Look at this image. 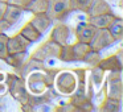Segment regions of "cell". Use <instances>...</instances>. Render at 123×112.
I'll list each match as a JSON object with an SVG mask.
<instances>
[{"instance_id": "f1b7e54d", "label": "cell", "mask_w": 123, "mask_h": 112, "mask_svg": "<svg viewBox=\"0 0 123 112\" xmlns=\"http://www.w3.org/2000/svg\"><path fill=\"white\" fill-rule=\"evenodd\" d=\"M53 111H56V112H58V111L60 112H78V108L75 106H73L70 101H68L65 104H61V106L56 107Z\"/></svg>"}, {"instance_id": "4316f807", "label": "cell", "mask_w": 123, "mask_h": 112, "mask_svg": "<svg viewBox=\"0 0 123 112\" xmlns=\"http://www.w3.org/2000/svg\"><path fill=\"white\" fill-rule=\"evenodd\" d=\"M99 61H101V54H99V51H95V50H91L90 49V50L87 51V54L85 56V58H83L82 62L87 63L90 67H94L99 63Z\"/></svg>"}, {"instance_id": "d4e9b609", "label": "cell", "mask_w": 123, "mask_h": 112, "mask_svg": "<svg viewBox=\"0 0 123 112\" xmlns=\"http://www.w3.org/2000/svg\"><path fill=\"white\" fill-rule=\"evenodd\" d=\"M58 59L61 62H74V57H73L72 51V45L69 42L61 46V51H60Z\"/></svg>"}, {"instance_id": "9c48e42d", "label": "cell", "mask_w": 123, "mask_h": 112, "mask_svg": "<svg viewBox=\"0 0 123 112\" xmlns=\"http://www.w3.org/2000/svg\"><path fill=\"white\" fill-rule=\"evenodd\" d=\"M69 37H70V28L65 22L58 21V22H56V25L52 29L49 40L54 41L56 44L62 46V45L69 42Z\"/></svg>"}, {"instance_id": "6da1fadb", "label": "cell", "mask_w": 123, "mask_h": 112, "mask_svg": "<svg viewBox=\"0 0 123 112\" xmlns=\"http://www.w3.org/2000/svg\"><path fill=\"white\" fill-rule=\"evenodd\" d=\"M4 82H6L8 94L16 101H19L20 106L29 103L31 94H29V91H28L27 86H25L24 78L17 75L16 73H7L6 80H4Z\"/></svg>"}, {"instance_id": "83f0119b", "label": "cell", "mask_w": 123, "mask_h": 112, "mask_svg": "<svg viewBox=\"0 0 123 112\" xmlns=\"http://www.w3.org/2000/svg\"><path fill=\"white\" fill-rule=\"evenodd\" d=\"M7 41H8V36H7L6 33H0V59H1V61H4V58L8 56Z\"/></svg>"}, {"instance_id": "5bb4252c", "label": "cell", "mask_w": 123, "mask_h": 112, "mask_svg": "<svg viewBox=\"0 0 123 112\" xmlns=\"http://www.w3.org/2000/svg\"><path fill=\"white\" fill-rule=\"evenodd\" d=\"M86 13H87V17L98 16V15L112 13V8L106 0H91V4L87 8Z\"/></svg>"}, {"instance_id": "d6a6232c", "label": "cell", "mask_w": 123, "mask_h": 112, "mask_svg": "<svg viewBox=\"0 0 123 112\" xmlns=\"http://www.w3.org/2000/svg\"><path fill=\"white\" fill-rule=\"evenodd\" d=\"M6 8H7V4L6 3H0V20L3 19V15H4Z\"/></svg>"}, {"instance_id": "8fae6325", "label": "cell", "mask_w": 123, "mask_h": 112, "mask_svg": "<svg viewBox=\"0 0 123 112\" xmlns=\"http://www.w3.org/2000/svg\"><path fill=\"white\" fill-rule=\"evenodd\" d=\"M29 45H31V42L27 38L23 37L20 33H16V34L8 37V41H7V50H8V54L27 51V49Z\"/></svg>"}, {"instance_id": "52a82bcc", "label": "cell", "mask_w": 123, "mask_h": 112, "mask_svg": "<svg viewBox=\"0 0 123 112\" xmlns=\"http://www.w3.org/2000/svg\"><path fill=\"white\" fill-rule=\"evenodd\" d=\"M115 41L112 38V36L109 33L107 29H97L94 37L91 38V41L89 42V46H90L91 50H95L101 53L103 49L109 48L110 45H112Z\"/></svg>"}, {"instance_id": "ac0fdd59", "label": "cell", "mask_w": 123, "mask_h": 112, "mask_svg": "<svg viewBox=\"0 0 123 112\" xmlns=\"http://www.w3.org/2000/svg\"><path fill=\"white\" fill-rule=\"evenodd\" d=\"M23 12H24L23 8L13 7V6H8V4H7V8H6L4 15H3V20H6L9 25H13V24H16V22L20 20Z\"/></svg>"}, {"instance_id": "4fadbf2b", "label": "cell", "mask_w": 123, "mask_h": 112, "mask_svg": "<svg viewBox=\"0 0 123 112\" xmlns=\"http://www.w3.org/2000/svg\"><path fill=\"white\" fill-rule=\"evenodd\" d=\"M69 101L78 108V112H91L94 111V104L93 100L89 98L87 95H78V94H73L69 96Z\"/></svg>"}, {"instance_id": "e575fe53", "label": "cell", "mask_w": 123, "mask_h": 112, "mask_svg": "<svg viewBox=\"0 0 123 112\" xmlns=\"http://www.w3.org/2000/svg\"><path fill=\"white\" fill-rule=\"evenodd\" d=\"M7 1H8V0H0V3H6V4H7Z\"/></svg>"}, {"instance_id": "4dcf8cb0", "label": "cell", "mask_w": 123, "mask_h": 112, "mask_svg": "<svg viewBox=\"0 0 123 112\" xmlns=\"http://www.w3.org/2000/svg\"><path fill=\"white\" fill-rule=\"evenodd\" d=\"M11 27V25L8 24V22L6 21V20H0V33H4V32H7V29Z\"/></svg>"}, {"instance_id": "9a60e30c", "label": "cell", "mask_w": 123, "mask_h": 112, "mask_svg": "<svg viewBox=\"0 0 123 112\" xmlns=\"http://www.w3.org/2000/svg\"><path fill=\"white\" fill-rule=\"evenodd\" d=\"M29 22L36 28V30L40 34H44L46 32V29L49 28V25L52 24V20L46 16V13H36L29 20Z\"/></svg>"}, {"instance_id": "cb8c5ba5", "label": "cell", "mask_w": 123, "mask_h": 112, "mask_svg": "<svg viewBox=\"0 0 123 112\" xmlns=\"http://www.w3.org/2000/svg\"><path fill=\"white\" fill-rule=\"evenodd\" d=\"M89 77H90L91 82H93V84L95 86V87H101L102 83H103L105 77H106V71L102 70L101 67L97 65V66L91 67V71H90V74H89Z\"/></svg>"}, {"instance_id": "30bf717a", "label": "cell", "mask_w": 123, "mask_h": 112, "mask_svg": "<svg viewBox=\"0 0 123 112\" xmlns=\"http://www.w3.org/2000/svg\"><path fill=\"white\" fill-rule=\"evenodd\" d=\"M36 70L46 71V67H45V65H44L43 61L36 59V58H33V57H29L28 61H24L21 63V66L17 67V69H15V71H16V74L20 75L21 78H25L29 73L36 71Z\"/></svg>"}, {"instance_id": "1f68e13d", "label": "cell", "mask_w": 123, "mask_h": 112, "mask_svg": "<svg viewBox=\"0 0 123 112\" xmlns=\"http://www.w3.org/2000/svg\"><path fill=\"white\" fill-rule=\"evenodd\" d=\"M7 92V86H6V82H0V96L4 95Z\"/></svg>"}, {"instance_id": "d6986e66", "label": "cell", "mask_w": 123, "mask_h": 112, "mask_svg": "<svg viewBox=\"0 0 123 112\" xmlns=\"http://www.w3.org/2000/svg\"><path fill=\"white\" fill-rule=\"evenodd\" d=\"M19 33L23 36V37L27 38V40L29 41L31 44H32V42H36V41H38V38H40L41 36H43V34H40V33H38L37 30H36V28L33 27V25L31 24L29 21L25 22V24L23 25V28L20 29V32H19Z\"/></svg>"}, {"instance_id": "836d02e7", "label": "cell", "mask_w": 123, "mask_h": 112, "mask_svg": "<svg viewBox=\"0 0 123 112\" xmlns=\"http://www.w3.org/2000/svg\"><path fill=\"white\" fill-rule=\"evenodd\" d=\"M6 73H3V71H0V82H4L6 80Z\"/></svg>"}, {"instance_id": "f546056e", "label": "cell", "mask_w": 123, "mask_h": 112, "mask_svg": "<svg viewBox=\"0 0 123 112\" xmlns=\"http://www.w3.org/2000/svg\"><path fill=\"white\" fill-rule=\"evenodd\" d=\"M28 1L29 0H8L7 1V4L8 6H13V7H19V8H25V6L28 4Z\"/></svg>"}, {"instance_id": "ffe728a7", "label": "cell", "mask_w": 123, "mask_h": 112, "mask_svg": "<svg viewBox=\"0 0 123 112\" xmlns=\"http://www.w3.org/2000/svg\"><path fill=\"white\" fill-rule=\"evenodd\" d=\"M89 50H90L89 44L80 42V41H77L75 44H73L72 45V51H73V57H74V62H82Z\"/></svg>"}, {"instance_id": "ba28073f", "label": "cell", "mask_w": 123, "mask_h": 112, "mask_svg": "<svg viewBox=\"0 0 123 112\" xmlns=\"http://www.w3.org/2000/svg\"><path fill=\"white\" fill-rule=\"evenodd\" d=\"M123 50L119 49L115 54L106 57V58H101L98 66L106 73L114 71V70H123V58H122Z\"/></svg>"}, {"instance_id": "d590c367", "label": "cell", "mask_w": 123, "mask_h": 112, "mask_svg": "<svg viewBox=\"0 0 123 112\" xmlns=\"http://www.w3.org/2000/svg\"><path fill=\"white\" fill-rule=\"evenodd\" d=\"M1 106H3V104H1V101H0V109H1Z\"/></svg>"}, {"instance_id": "8992f818", "label": "cell", "mask_w": 123, "mask_h": 112, "mask_svg": "<svg viewBox=\"0 0 123 112\" xmlns=\"http://www.w3.org/2000/svg\"><path fill=\"white\" fill-rule=\"evenodd\" d=\"M60 51H61V45L56 44L52 40H48L41 44L37 49H35L33 53L31 54V57H33L36 59H40V61H44L46 58H52V57H57L58 58Z\"/></svg>"}, {"instance_id": "484cf974", "label": "cell", "mask_w": 123, "mask_h": 112, "mask_svg": "<svg viewBox=\"0 0 123 112\" xmlns=\"http://www.w3.org/2000/svg\"><path fill=\"white\" fill-rule=\"evenodd\" d=\"M90 4H91V0H70V9L86 13Z\"/></svg>"}, {"instance_id": "277c9868", "label": "cell", "mask_w": 123, "mask_h": 112, "mask_svg": "<svg viewBox=\"0 0 123 112\" xmlns=\"http://www.w3.org/2000/svg\"><path fill=\"white\" fill-rule=\"evenodd\" d=\"M70 12V0H48L45 13L52 22L64 21Z\"/></svg>"}, {"instance_id": "7402d4cb", "label": "cell", "mask_w": 123, "mask_h": 112, "mask_svg": "<svg viewBox=\"0 0 123 112\" xmlns=\"http://www.w3.org/2000/svg\"><path fill=\"white\" fill-rule=\"evenodd\" d=\"M98 109L103 112H118V111H120V101L117 100V99L105 96L103 101L101 103Z\"/></svg>"}, {"instance_id": "e0dca14e", "label": "cell", "mask_w": 123, "mask_h": 112, "mask_svg": "<svg viewBox=\"0 0 123 112\" xmlns=\"http://www.w3.org/2000/svg\"><path fill=\"white\" fill-rule=\"evenodd\" d=\"M109 33L112 36L115 42H119L123 40V19L119 16H115V19L110 22V25L107 27Z\"/></svg>"}, {"instance_id": "603a6c76", "label": "cell", "mask_w": 123, "mask_h": 112, "mask_svg": "<svg viewBox=\"0 0 123 112\" xmlns=\"http://www.w3.org/2000/svg\"><path fill=\"white\" fill-rule=\"evenodd\" d=\"M25 56H27V51L12 53V54H8V56L4 58V62H6L8 66L13 67V69H17V67H20V66H21V63L24 62Z\"/></svg>"}, {"instance_id": "5b68a950", "label": "cell", "mask_w": 123, "mask_h": 112, "mask_svg": "<svg viewBox=\"0 0 123 112\" xmlns=\"http://www.w3.org/2000/svg\"><path fill=\"white\" fill-rule=\"evenodd\" d=\"M24 80L31 95H41V94H44L48 90V84H46V79H45V71H40V70L32 71L24 78Z\"/></svg>"}, {"instance_id": "44dd1931", "label": "cell", "mask_w": 123, "mask_h": 112, "mask_svg": "<svg viewBox=\"0 0 123 112\" xmlns=\"http://www.w3.org/2000/svg\"><path fill=\"white\" fill-rule=\"evenodd\" d=\"M46 7H48V0H29L25 6L24 11L31 12V13H45Z\"/></svg>"}, {"instance_id": "7a4b0ae2", "label": "cell", "mask_w": 123, "mask_h": 112, "mask_svg": "<svg viewBox=\"0 0 123 112\" xmlns=\"http://www.w3.org/2000/svg\"><path fill=\"white\" fill-rule=\"evenodd\" d=\"M78 84V78L75 69H65L58 70L56 74L53 86L56 87V91L61 96H70L75 92Z\"/></svg>"}, {"instance_id": "2e32d148", "label": "cell", "mask_w": 123, "mask_h": 112, "mask_svg": "<svg viewBox=\"0 0 123 112\" xmlns=\"http://www.w3.org/2000/svg\"><path fill=\"white\" fill-rule=\"evenodd\" d=\"M115 19L114 13H106V15H98V16H90L87 17V22L95 27L97 29H107L110 22Z\"/></svg>"}, {"instance_id": "3957f363", "label": "cell", "mask_w": 123, "mask_h": 112, "mask_svg": "<svg viewBox=\"0 0 123 112\" xmlns=\"http://www.w3.org/2000/svg\"><path fill=\"white\" fill-rule=\"evenodd\" d=\"M105 96L117 99L122 101L123 98V84H122V70H114L109 71L106 78V84L103 86Z\"/></svg>"}, {"instance_id": "7c38bea8", "label": "cell", "mask_w": 123, "mask_h": 112, "mask_svg": "<svg viewBox=\"0 0 123 112\" xmlns=\"http://www.w3.org/2000/svg\"><path fill=\"white\" fill-rule=\"evenodd\" d=\"M97 32V28L93 27L91 24H89L87 21L86 22H80L75 28V38L77 41L80 42H85V44H89L91 41V38L94 37Z\"/></svg>"}]
</instances>
